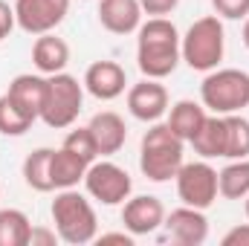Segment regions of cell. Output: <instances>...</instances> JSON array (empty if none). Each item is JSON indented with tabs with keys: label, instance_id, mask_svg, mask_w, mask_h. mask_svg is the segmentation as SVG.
Listing matches in <instances>:
<instances>
[{
	"label": "cell",
	"instance_id": "obj_1",
	"mask_svg": "<svg viewBox=\"0 0 249 246\" xmlns=\"http://www.w3.org/2000/svg\"><path fill=\"white\" fill-rule=\"evenodd\" d=\"M183 61L180 53V32L168 18H148L136 29V64L145 78H168L177 64Z\"/></svg>",
	"mask_w": 249,
	"mask_h": 246
},
{
	"label": "cell",
	"instance_id": "obj_2",
	"mask_svg": "<svg viewBox=\"0 0 249 246\" xmlns=\"http://www.w3.org/2000/svg\"><path fill=\"white\" fill-rule=\"evenodd\" d=\"M186 142L162 122H154L139 145V168L151 183H168L183 168Z\"/></svg>",
	"mask_w": 249,
	"mask_h": 246
},
{
	"label": "cell",
	"instance_id": "obj_3",
	"mask_svg": "<svg viewBox=\"0 0 249 246\" xmlns=\"http://www.w3.org/2000/svg\"><path fill=\"white\" fill-rule=\"evenodd\" d=\"M53 223L64 244L84 246L93 244L99 235V217L93 203L75 191V188H61L53 200Z\"/></svg>",
	"mask_w": 249,
	"mask_h": 246
},
{
	"label": "cell",
	"instance_id": "obj_4",
	"mask_svg": "<svg viewBox=\"0 0 249 246\" xmlns=\"http://www.w3.org/2000/svg\"><path fill=\"white\" fill-rule=\"evenodd\" d=\"M223 50H226V32H223V20L217 15L197 18L188 26V32L180 38L183 61L197 72L217 70L223 61Z\"/></svg>",
	"mask_w": 249,
	"mask_h": 246
},
{
	"label": "cell",
	"instance_id": "obj_5",
	"mask_svg": "<svg viewBox=\"0 0 249 246\" xmlns=\"http://www.w3.org/2000/svg\"><path fill=\"white\" fill-rule=\"evenodd\" d=\"M200 102L206 110L217 116L241 113L244 107H249V72L238 67H226V70L217 67L206 72L200 84Z\"/></svg>",
	"mask_w": 249,
	"mask_h": 246
},
{
	"label": "cell",
	"instance_id": "obj_6",
	"mask_svg": "<svg viewBox=\"0 0 249 246\" xmlns=\"http://www.w3.org/2000/svg\"><path fill=\"white\" fill-rule=\"evenodd\" d=\"M84 105V84H78L75 75L70 72H55L47 75V99H44V110H41V122L47 127H70L78 119Z\"/></svg>",
	"mask_w": 249,
	"mask_h": 246
},
{
	"label": "cell",
	"instance_id": "obj_7",
	"mask_svg": "<svg viewBox=\"0 0 249 246\" xmlns=\"http://www.w3.org/2000/svg\"><path fill=\"white\" fill-rule=\"evenodd\" d=\"M84 188L102 206H122L133 191V180L122 165L102 159V162H90L84 174Z\"/></svg>",
	"mask_w": 249,
	"mask_h": 246
},
{
	"label": "cell",
	"instance_id": "obj_8",
	"mask_svg": "<svg viewBox=\"0 0 249 246\" xmlns=\"http://www.w3.org/2000/svg\"><path fill=\"white\" fill-rule=\"evenodd\" d=\"M177 197L183 200V206L191 209H209L217 200V171L200 159V162H183V168L177 171Z\"/></svg>",
	"mask_w": 249,
	"mask_h": 246
},
{
	"label": "cell",
	"instance_id": "obj_9",
	"mask_svg": "<svg viewBox=\"0 0 249 246\" xmlns=\"http://www.w3.org/2000/svg\"><path fill=\"white\" fill-rule=\"evenodd\" d=\"M72 0H15V18L18 26L26 35H47L55 32L64 23Z\"/></svg>",
	"mask_w": 249,
	"mask_h": 246
},
{
	"label": "cell",
	"instance_id": "obj_10",
	"mask_svg": "<svg viewBox=\"0 0 249 246\" xmlns=\"http://www.w3.org/2000/svg\"><path fill=\"white\" fill-rule=\"evenodd\" d=\"M122 223L133 238L151 235V232H157V229L165 223V206H162V200L154 197V194L127 197L124 206H122Z\"/></svg>",
	"mask_w": 249,
	"mask_h": 246
},
{
	"label": "cell",
	"instance_id": "obj_11",
	"mask_svg": "<svg viewBox=\"0 0 249 246\" xmlns=\"http://www.w3.org/2000/svg\"><path fill=\"white\" fill-rule=\"evenodd\" d=\"M127 110L139 122H160L168 113V90L160 84V78H142L127 90Z\"/></svg>",
	"mask_w": 249,
	"mask_h": 246
},
{
	"label": "cell",
	"instance_id": "obj_12",
	"mask_svg": "<svg viewBox=\"0 0 249 246\" xmlns=\"http://www.w3.org/2000/svg\"><path fill=\"white\" fill-rule=\"evenodd\" d=\"M81 84H84V90L93 99L113 102V99L122 96L124 87H127V72H124L122 64H116V61H96V64L87 67Z\"/></svg>",
	"mask_w": 249,
	"mask_h": 246
},
{
	"label": "cell",
	"instance_id": "obj_13",
	"mask_svg": "<svg viewBox=\"0 0 249 246\" xmlns=\"http://www.w3.org/2000/svg\"><path fill=\"white\" fill-rule=\"evenodd\" d=\"M165 232L174 244L180 246H200L209 238V220L203 214V209H191V206H180L171 214H165Z\"/></svg>",
	"mask_w": 249,
	"mask_h": 246
},
{
	"label": "cell",
	"instance_id": "obj_14",
	"mask_svg": "<svg viewBox=\"0 0 249 246\" xmlns=\"http://www.w3.org/2000/svg\"><path fill=\"white\" fill-rule=\"evenodd\" d=\"M87 127H90V133H93V139H96L99 157H113V154H119L124 148V142H127V124H124V119L119 113H113V110L96 113Z\"/></svg>",
	"mask_w": 249,
	"mask_h": 246
},
{
	"label": "cell",
	"instance_id": "obj_15",
	"mask_svg": "<svg viewBox=\"0 0 249 246\" xmlns=\"http://www.w3.org/2000/svg\"><path fill=\"white\" fill-rule=\"evenodd\" d=\"M139 0H99V23L113 35H130L142 23Z\"/></svg>",
	"mask_w": 249,
	"mask_h": 246
},
{
	"label": "cell",
	"instance_id": "obj_16",
	"mask_svg": "<svg viewBox=\"0 0 249 246\" xmlns=\"http://www.w3.org/2000/svg\"><path fill=\"white\" fill-rule=\"evenodd\" d=\"M32 64L41 75H55L64 72V67L70 64V47L67 41L47 32V35H38L35 44H32Z\"/></svg>",
	"mask_w": 249,
	"mask_h": 246
},
{
	"label": "cell",
	"instance_id": "obj_17",
	"mask_svg": "<svg viewBox=\"0 0 249 246\" xmlns=\"http://www.w3.org/2000/svg\"><path fill=\"white\" fill-rule=\"evenodd\" d=\"M26 113H32L35 119H41L44 110V99H47V75H32V72H20L9 81L6 90Z\"/></svg>",
	"mask_w": 249,
	"mask_h": 246
},
{
	"label": "cell",
	"instance_id": "obj_18",
	"mask_svg": "<svg viewBox=\"0 0 249 246\" xmlns=\"http://www.w3.org/2000/svg\"><path fill=\"white\" fill-rule=\"evenodd\" d=\"M188 145H191L194 154H200L203 159L226 157V122H223V116H217V113L206 116L203 127L194 133V139H191Z\"/></svg>",
	"mask_w": 249,
	"mask_h": 246
},
{
	"label": "cell",
	"instance_id": "obj_19",
	"mask_svg": "<svg viewBox=\"0 0 249 246\" xmlns=\"http://www.w3.org/2000/svg\"><path fill=\"white\" fill-rule=\"evenodd\" d=\"M87 162L81 157H75L72 151L67 148H53V159H50V174H53V185L55 191L61 188H75L78 183H84V174H87Z\"/></svg>",
	"mask_w": 249,
	"mask_h": 246
},
{
	"label": "cell",
	"instance_id": "obj_20",
	"mask_svg": "<svg viewBox=\"0 0 249 246\" xmlns=\"http://www.w3.org/2000/svg\"><path fill=\"white\" fill-rule=\"evenodd\" d=\"M171 113H168V127L183 139V142H191L194 139V133L203 127L206 122V116H209V110L203 107V102L197 105V102H191V99H183V102H177V105H171L168 107Z\"/></svg>",
	"mask_w": 249,
	"mask_h": 246
},
{
	"label": "cell",
	"instance_id": "obj_21",
	"mask_svg": "<svg viewBox=\"0 0 249 246\" xmlns=\"http://www.w3.org/2000/svg\"><path fill=\"white\" fill-rule=\"evenodd\" d=\"M217 194L226 200H244L249 194V157L232 159L223 171H217Z\"/></svg>",
	"mask_w": 249,
	"mask_h": 246
},
{
	"label": "cell",
	"instance_id": "obj_22",
	"mask_svg": "<svg viewBox=\"0 0 249 246\" xmlns=\"http://www.w3.org/2000/svg\"><path fill=\"white\" fill-rule=\"evenodd\" d=\"M50 159H53V148H38L23 159V183L32 191H55L53 185V174H50Z\"/></svg>",
	"mask_w": 249,
	"mask_h": 246
},
{
	"label": "cell",
	"instance_id": "obj_23",
	"mask_svg": "<svg viewBox=\"0 0 249 246\" xmlns=\"http://www.w3.org/2000/svg\"><path fill=\"white\" fill-rule=\"evenodd\" d=\"M32 223L20 209H0V246H29Z\"/></svg>",
	"mask_w": 249,
	"mask_h": 246
},
{
	"label": "cell",
	"instance_id": "obj_24",
	"mask_svg": "<svg viewBox=\"0 0 249 246\" xmlns=\"http://www.w3.org/2000/svg\"><path fill=\"white\" fill-rule=\"evenodd\" d=\"M35 124V116L26 113L9 93L0 96V133L3 136H23Z\"/></svg>",
	"mask_w": 249,
	"mask_h": 246
},
{
	"label": "cell",
	"instance_id": "obj_25",
	"mask_svg": "<svg viewBox=\"0 0 249 246\" xmlns=\"http://www.w3.org/2000/svg\"><path fill=\"white\" fill-rule=\"evenodd\" d=\"M226 122V157L223 159H244L249 157V119L241 113L223 116Z\"/></svg>",
	"mask_w": 249,
	"mask_h": 246
},
{
	"label": "cell",
	"instance_id": "obj_26",
	"mask_svg": "<svg viewBox=\"0 0 249 246\" xmlns=\"http://www.w3.org/2000/svg\"><path fill=\"white\" fill-rule=\"evenodd\" d=\"M61 148L72 151L75 157H81L87 165H90V162H96V157H99V151H96V139H93L90 127H75V130H70V133L64 136Z\"/></svg>",
	"mask_w": 249,
	"mask_h": 246
},
{
	"label": "cell",
	"instance_id": "obj_27",
	"mask_svg": "<svg viewBox=\"0 0 249 246\" xmlns=\"http://www.w3.org/2000/svg\"><path fill=\"white\" fill-rule=\"evenodd\" d=\"M217 18H226V20H241L249 18V0H212Z\"/></svg>",
	"mask_w": 249,
	"mask_h": 246
},
{
	"label": "cell",
	"instance_id": "obj_28",
	"mask_svg": "<svg viewBox=\"0 0 249 246\" xmlns=\"http://www.w3.org/2000/svg\"><path fill=\"white\" fill-rule=\"evenodd\" d=\"M139 6L151 18H165V15H171L180 6V0H139Z\"/></svg>",
	"mask_w": 249,
	"mask_h": 246
},
{
	"label": "cell",
	"instance_id": "obj_29",
	"mask_svg": "<svg viewBox=\"0 0 249 246\" xmlns=\"http://www.w3.org/2000/svg\"><path fill=\"white\" fill-rule=\"evenodd\" d=\"M58 241H61V238H58L55 226H53V229H47V226H32V232H29V246H55Z\"/></svg>",
	"mask_w": 249,
	"mask_h": 246
},
{
	"label": "cell",
	"instance_id": "obj_30",
	"mask_svg": "<svg viewBox=\"0 0 249 246\" xmlns=\"http://www.w3.org/2000/svg\"><path fill=\"white\" fill-rule=\"evenodd\" d=\"M18 26V18H15V6H9L6 0H0V41L12 35V29Z\"/></svg>",
	"mask_w": 249,
	"mask_h": 246
},
{
	"label": "cell",
	"instance_id": "obj_31",
	"mask_svg": "<svg viewBox=\"0 0 249 246\" xmlns=\"http://www.w3.org/2000/svg\"><path fill=\"white\" fill-rule=\"evenodd\" d=\"M223 246H249V223L244 226H235V229H229L226 235H223Z\"/></svg>",
	"mask_w": 249,
	"mask_h": 246
},
{
	"label": "cell",
	"instance_id": "obj_32",
	"mask_svg": "<svg viewBox=\"0 0 249 246\" xmlns=\"http://www.w3.org/2000/svg\"><path fill=\"white\" fill-rule=\"evenodd\" d=\"M96 241H99V244H124V246H130L133 244V235H130V232H127V235H124V232H107V235H96Z\"/></svg>",
	"mask_w": 249,
	"mask_h": 246
},
{
	"label": "cell",
	"instance_id": "obj_33",
	"mask_svg": "<svg viewBox=\"0 0 249 246\" xmlns=\"http://www.w3.org/2000/svg\"><path fill=\"white\" fill-rule=\"evenodd\" d=\"M244 44H247V50H249V18H244Z\"/></svg>",
	"mask_w": 249,
	"mask_h": 246
},
{
	"label": "cell",
	"instance_id": "obj_34",
	"mask_svg": "<svg viewBox=\"0 0 249 246\" xmlns=\"http://www.w3.org/2000/svg\"><path fill=\"white\" fill-rule=\"evenodd\" d=\"M244 200H247V206H244V209H247V217H249V194L244 197Z\"/></svg>",
	"mask_w": 249,
	"mask_h": 246
}]
</instances>
